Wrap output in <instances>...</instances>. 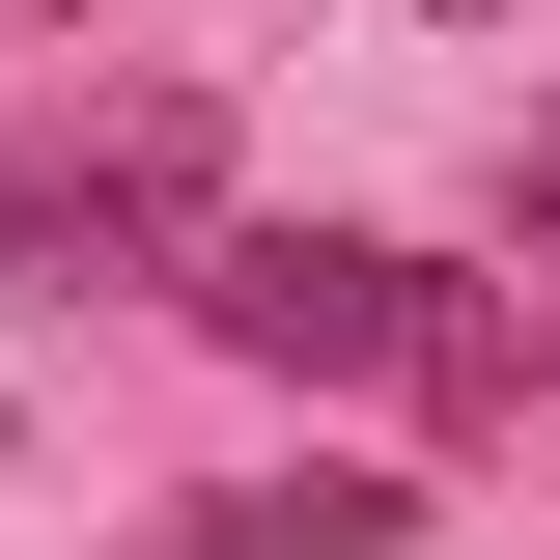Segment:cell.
Returning a JSON list of instances; mask_svg holds the SVG:
<instances>
[{"label":"cell","mask_w":560,"mask_h":560,"mask_svg":"<svg viewBox=\"0 0 560 560\" xmlns=\"http://www.w3.org/2000/svg\"><path fill=\"white\" fill-rule=\"evenodd\" d=\"M168 308H197L224 364H280V393H393V420H504V393H533L504 280L393 253V224H197V253H168Z\"/></svg>","instance_id":"obj_1"},{"label":"cell","mask_w":560,"mask_h":560,"mask_svg":"<svg viewBox=\"0 0 560 560\" xmlns=\"http://www.w3.org/2000/svg\"><path fill=\"white\" fill-rule=\"evenodd\" d=\"M197 224H224V113L197 84H113V113H57L28 168H0V253L28 280H168Z\"/></svg>","instance_id":"obj_2"},{"label":"cell","mask_w":560,"mask_h":560,"mask_svg":"<svg viewBox=\"0 0 560 560\" xmlns=\"http://www.w3.org/2000/svg\"><path fill=\"white\" fill-rule=\"evenodd\" d=\"M140 560H420V477H364V448H308V477H224V504H168Z\"/></svg>","instance_id":"obj_3"},{"label":"cell","mask_w":560,"mask_h":560,"mask_svg":"<svg viewBox=\"0 0 560 560\" xmlns=\"http://www.w3.org/2000/svg\"><path fill=\"white\" fill-rule=\"evenodd\" d=\"M504 337H533V364H560V224H533V280H504Z\"/></svg>","instance_id":"obj_4"},{"label":"cell","mask_w":560,"mask_h":560,"mask_svg":"<svg viewBox=\"0 0 560 560\" xmlns=\"http://www.w3.org/2000/svg\"><path fill=\"white\" fill-rule=\"evenodd\" d=\"M420 28H533V0H420Z\"/></svg>","instance_id":"obj_5"},{"label":"cell","mask_w":560,"mask_h":560,"mask_svg":"<svg viewBox=\"0 0 560 560\" xmlns=\"http://www.w3.org/2000/svg\"><path fill=\"white\" fill-rule=\"evenodd\" d=\"M533 224H560V140H533Z\"/></svg>","instance_id":"obj_6"}]
</instances>
